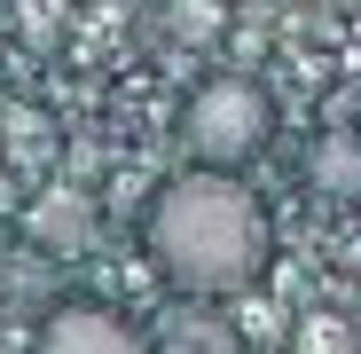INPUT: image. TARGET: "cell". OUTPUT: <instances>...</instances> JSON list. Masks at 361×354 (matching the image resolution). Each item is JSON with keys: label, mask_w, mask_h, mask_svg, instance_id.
<instances>
[{"label": "cell", "mask_w": 361, "mask_h": 354, "mask_svg": "<svg viewBox=\"0 0 361 354\" xmlns=\"http://www.w3.org/2000/svg\"><path fill=\"white\" fill-rule=\"evenodd\" d=\"M275 126V110L252 79H204L189 95V110H180V142H189V158L204 173H235Z\"/></svg>", "instance_id": "7a4b0ae2"}, {"label": "cell", "mask_w": 361, "mask_h": 354, "mask_svg": "<svg viewBox=\"0 0 361 354\" xmlns=\"http://www.w3.org/2000/svg\"><path fill=\"white\" fill-rule=\"evenodd\" d=\"M298 338H307V354H345V323H330V315H314Z\"/></svg>", "instance_id": "8992f818"}, {"label": "cell", "mask_w": 361, "mask_h": 354, "mask_svg": "<svg viewBox=\"0 0 361 354\" xmlns=\"http://www.w3.org/2000/svg\"><path fill=\"white\" fill-rule=\"evenodd\" d=\"M149 252H157L173 291H189V300H235L267 268V213H259V197L244 182L197 165V173L157 189Z\"/></svg>", "instance_id": "6da1fadb"}, {"label": "cell", "mask_w": 361, "mask_h": 354, "mask_svg": "<svg viewBox=\"0 0 361 354\" xmlns=\"http://www.w3.org/2000/svg\"><path fill=\"white\" fill-rule=\"evenodd\" d=\"M32 354H149V338L110 307H55L32 338Z\"/></svg>", "instance_id": "3957f363"}, {"label": "cell", "mask_w": 361, "mask_h": 354, "mask_svg": "<svg viewBox=\"0 0 361 354\" xmlns=\"http://www.w3.org/2000/svg\"><path fill=\"white\" fill-rule=\"evenodd\" d=\"M24 236L55 260H87L94 252V197L87 189H39L24 205Z\"/></svg>", "instance_id": "277c9868"}, {"label": "cell", "mask_w": 361, "mask_h": 354, "mask_svg": "<svg viewBox=\"0 0 361 354\" xmlns=\"http://www.w3.org/2000/svg\"><path fill=\"white\" fill-rule=\"evenodd\" d=\"M307 189L330 197V205H361V134H353V126L314 134V150H307Z\"/></svg>", "instance_id": "5b68a950"}, {"label": "cell", "mask_w": 361, "mask_h": 354, "mask_svg": "<svg viewBox=\"0 0 361 354\" xmlns=\"http://www.w3.org/2000/svg\"><path fill=\"white\" fill-rule=\"evenodd\" d=\"M180 354H228V331H220V323H204V331L180 323Z\"/></svg>", "instance_id": "52a82bcc"}]
</instances>
